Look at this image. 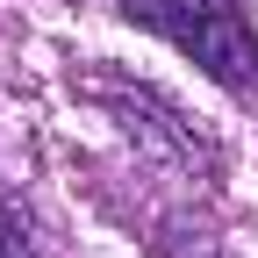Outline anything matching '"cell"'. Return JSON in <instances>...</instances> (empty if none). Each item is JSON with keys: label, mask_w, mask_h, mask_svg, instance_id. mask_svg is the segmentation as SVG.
<instances>
[{"label": "cell", "mask_w": 258, "mask_h": 258, "mask_svg": "<svg viewBox=\"0 0 258 258\" xmlns=\"http://www.w3.org/2000/svg\"><path fill=\"white\" fill-rule=\"evenodd\" d=\"M129 22L158 29L172 50H186L208 79H222L230 93H258V36L237 0H122Z\"/></svg>", "instance_id": "cell-1"}, {"label": "cell", "mask_w": 258, "mask_h": 258, "mask_svg": "<svg viewBox=\"0 0 258 258\" xmlns=\"http://www.w3.org/2000/svg\"><path fill=\"white\" fill-rule=\"evenodd\" d=\"M0 258H36V251L22 244V230H8V222H0Z\"/></svg>", "instance_id": "cell-2"}]
</instances>
